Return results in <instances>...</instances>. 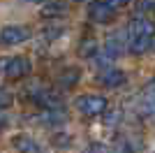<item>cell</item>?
<instances>
[{
  "label": "cell",
  "instance_id": "cell-1",
  "mask_svg": "<svg viewBox=\"0 0 155 153\" xmlns=\"http://www.w3.org/2000/svg\"><path fill=\"white\" fill-rule=\"evenodd\" d=\"M153 35H155V23L146 21L143 16H134L127 23V39H130V51L132 53H143L153 46Z\"/></svg>",
  "mask_w": 155,
  "mask_h": 153
},
{
  "label": "cell",
  "instance_id": "cell-2",
  "mask_svg": "<svg viewBox=\"0 0 155 153\" xmlns=\"http://www.w3.org/2000/svg\"><path fill=\"white\" fill-rule=\"evenodd\" d=\"M0 70H2V74L7 79L16 81V79H23V76L30 74L32 65L26 56H14V58H2L0 60Z\"/></svg>",
  "mask_w": 155,
  "mask_h": 153
},
{
  "label": "cell",
  "instance_id": "cell-3",
  "mask_svg": "<svg viewBox=\"0 0 155 153\" xmlns=\"http://www.w3.org/2000/svg\"><path fill=\"white\" fill-rule=\"evenodd\" d=\"M77 109L84 116L93 118V116H100L107 111V100L100 95H81V97H77Z\"/></svg>",
  "mask_w": 155,
  "mask_h": 153
},
{
  "label": "cell",
  "instance_id": "cell-4",
  "mask_svg": "<svg viewBox=\"0 0 155 153\" xmlns=\"http://www.w3.org/2000/svg\"><path fill=\"white\" fill-rule=\"evenodd\" d=\"M139 114H143V118H155V79L146 81L139 90Z\"/></svg>",
  "mask_w": 155,
  "mask_h": 153
},
{
  "label": "cell",
  "instance_id": "cell-5",
  "mask_svg": "<svg viewBox=\"0 0 155 153\" xmlns=\"http://www.w3.org/2000/svg\"><path fill=\"white\" fill-rule=\"evenodd\" d=\"M28 37H30V30L26 25H5V28H0V44L2 46L23 44Z\"/></svg>",
  "mask_w": 155,
  "mask_h": 153
},
{
  "label": "cell",
  "instance_id": "cell-6",
  "mask_svg": "<svg viewBox=\"0 0 155 153\" xmlns=\"http://www.w3.org/2000/svg\"><path fill=\"white\" fill-rule=\"evenodd\" d=\"M32 100H35V104H39V107L46 109V111H60V107H63L60 95L53 93V90H35V93H32Z\"/></svg>",
  "mask_w": 155,
  "mask_h": 153
},
{
  "label": "cell",
  "instance_id": "cell-7",
  "mask_svg": "<svg viewBox=\"0 0 155 153\" xmlns=\"http://www.w3.org/2000/svg\"><path fill=\"white\" fill-rule=\"evenodd\" d=\"M88 16H91V21H95V23H111V21L116 19V9H111L109 5H104L102 0H95V2H91V7H88Z\"/></svg>",
  "mask_w": 155,
  "mask_h": 153
},
{
  "label": "cell",
  "instance_id": "cell-8",
  "mask_svg": "<svg viewBox=\"0 0 155 153\" xmlns=\"http://www.w3.org/2000/svg\"><path fill=\"white\" fill-rule=\"evenodd\" d=\"M12 146L16 148V153H46L44 146L37 139H32L30 134H16V137H12Z\"/></svg>",
  "mask_w": 155,
  "mask_h": 153
},
{
  "label": "cell",
  "instance_id": "cell-9",
  "mask_svg": "<svg viewBox=\"0 0 155 153\" xmlns=\"http://www.w3.org/2000/svg\"><path fill=\"white\" fill-rule=\"evenodd\" d=\"M125 79H127V76L120 70H107V72L100 74V83H102L104 88H118V86L125 83Z\"/></svg>",
  "mask_w": 155,
  "mask_h": 153
},
{
  "label": "cell",
  "instance_id": "cell-10",
  "mask_svg": "<svg viewBox=\"0 0 155 153\" xmlns=\"http://www.w3.org/2000/svg\"><path fill=\"white\" fill-rule=\"evenodd\" d=\"M104 49L109 51L114 58L120 56V53L125 51V35L120 30H118V32H111L109 37H107V42H104Z\"/></svg>",
  "mask_w": 155,
  "mask_h": 153
},
{
  "label": "cell",
  "instance_id": "cell-11",
  "mask_svg": "<svg viewBox=\"0 0 155 153\" xmlns=\"http://www.w3.org/2000/svg\"><path fill=\"white\" fill-rule=\"evenodd\" d=\"M56 79H58V83L63 88H74L79 83V79H81V70H79V67H67V70H63Z\"/></svg>",
  "mask_w": 155,
  "mask_h": 153
},
{
  "label": "cell",
  "instance_id": "cell-12",
  "mask_svg": "<svg viewBox=\"0 0 155 153\" xmlns=\"http://www.w3.org/2000/svg\"><path fill=\"white\" fill-rule=\"evenodd\" d=\"M67 14V5L65 2H58V0H51L42 7V16L44 19H58V16H65Z\"/></svg>",
  "mask_w": 155,
  "mask_h": 153
},
{
  "label": "cell",
  "instance_id": "cell-13",
  "mask_svg": "<svg viewBox=\"0 0 155 153\" xmlns=\"http://www.w3.org/2000/svg\"><path fill=\"white\" fill-rule=\"evenodd\" d=\"M77 53L81 58H95L97 56V42L93 37H84L81 44H79V49H77Z\"/></svg>",
  "mask_w": 155,
  "mask_h": 153
},
{
  "label": "cell",
  "instance_id": "cell-14",
  "mask_svg": "<svg viewBox=\"0 0 155 153\" xmlns=\"http://www.w3.org/2000/svg\"><path fill=\"white\" fill-rule=\"evenodd\" d=\"M114 153H134V146L130 144L127 137H118L114 141Z\"/></svg>",
  "mask_w": 155,
  "mask_h": 153
},
{
  "label": "cell",
  "instance_id": "cell-15",
  "mask_svg": "<svg viewBox=\"0 0 155 153\" xmlns=\"http://www.w3.org/2000/svg\"><path fill=\"white\" fill-rule=\"evenodd\" d=\"M58 35H63V28H44L39 37H42V42H53Z\"/></svg>",
  "mask_w": 155,
  "mask_h": 153
},
{
  "label": "cell",
  "instance_id": "cell-16",
  "mask_svg": "<svg viewBox=\"0 0 155 153\" xmlns=\"http://www.w3.org/2000/svg\"><path fill=\"white\" fill-rule=\"evenodd\" d=\"M12 93H9V90L7 88H0V109H7L9 107V104H12Z\"/></svg>",
  "mask_w": 155,
  "mask_h": 153
},
{
  "label": "cell",
  "instance_id": "cell-17",
  "mask_svg": "<svg viewBox=\"0 0 155 153\" xmlns=\"http://www.w3.org/2000/svg\"><path fill=\"white\" fill-rule=\"evenodd\" d=\"M102 2H104V5H109L111 9H116V12H118V9H123L125 5H130V0H102Z\"/></svg>",
  "mask_w": 155,
  "mask_h": 153
},
{
  "label": "cell",
  "instance_id": "cell-18",
  "mask_svg": "<svg viewBox=\"0 0 155 153\" xmlns=\"http://www.w3.org/2000/svg\"><path fill=\"white\" fill-rule=\"evenodd\" d=\"M86 153H109V148L104 146V144H100V141H95V144H91V146L86 148Z\"/></svg>",
  "mask_w": 155,
  "mask_h": 153
},
{
  "label": "cell",
  "instance_id": "cell-19",
  "mask_svg": "<svg viewBox=\"0 0 155 153\" xmlns=\"http://www.w3.org/2000/svg\"><path fill=\"white\" fill-rule=\"evenodd\" d=\"M155 5V0H139V12H146Z\"/></svg>",
  "mask_w": 155,
  "mask_h": 153
},
{
  "label": "cell",
  "instance_id": "cell-20",
  "mask_svg": "<svg viewBox=\"0 0 155 153\" xmlns=\"http://www.w3.org/2000/svg\"><path fill=\"white\" fill-rule=\"evenodd\" d=\"M2 127H5V118H2V116H0V130H2Z\"/></svg>",
  "mask_w": 155,
  "mask_h": 153
},
{
  "label": "cell",
  "instance_id": "cell-21",
  "mask_svg": "<svg viewBox=\"0 0 155 153\" xmlns=\"http://www.w3.org/2000/svg\"><path fill=\"white\" fill-rule=\"evenodd\" d=\"M26 2H49V0H26Z\"/></svg>",
  "mask_w": 155,
  "mask_h": 153
},
{
  "label": "cell",
  "instance_id": "cell-22",
  "mask_svg": "<svg viewBox=\"0 0 155 153\" xmlns=\"http://www.w3.org/2000/svg\"><path fill=\"white\" fill-rule=\"evenodd\" d=\"M153 49H155V42H153Z\"/></svg>",
  "mask_w": 155,
  "mask_h": 153
}]
</instances>
